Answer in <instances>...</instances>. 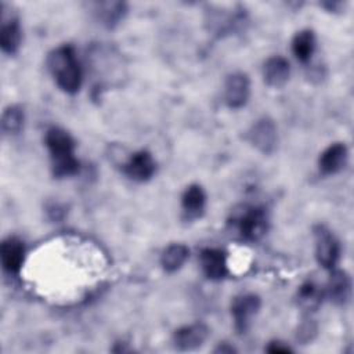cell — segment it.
Segmentation results:
<instances>
[{"instance_id":"1","label":"cell","mask_w":354,"mask_h":354,"mask_svg":"<svg viewBox=\"0 0 354 354\" xmlns=\"http://www.w3.org/2000/svg\"><path fill=\"white\" fill-rule=\"evenodd\" d=\"M47 68L55 84L66 94H76L83 83V71L76 51L71 44H62L47 55Z\"/></svg>"},{"instance_id":"2","label":"cell","mask_w":354,"mask_h":354,"mask_svg":"<svg viewBox=\"0 0 354 354\" xmlns=\"http://www.w3.org/2000/svg\"><path fill=\"white\" fill-rule=\"evenodd\" d=\"M44 142L50 153L54 177L64 178L79 173L80 162L75 156V141L66 130L61 127L48 129L44 136Z\"/></svg>"},{"instance_id":"3","label":"cell","mask_w":354,"mask_h":354,"mask_svg":"<svg viewBox=\"0 0 354 354\" xmlns=\"http://www.w3.org/2000/svg\"><path fill=\"white\" fill-rule=\"evenodd\" d=\"M230 223L242 241L256 242L266 235L270 218L263 206L243 205L232 213Z\"/></svg>"},{"instance_id":"4","label":"cell","mask_w":354,"mask_h":354,"mask_svg":"<svg viewBox=\"0 0 354 354\" xmlns=\"http://www.w3.org/2000/svg\"><path fill=\"white\" fill-rule=\"evenodd\" d=\"M315 242V259L325 270L336 268L340 259V243L335 234L324 224H317L313 228Z\"/></svg>"},{"instance_id":"5","label":"cell","mask_w":354,"mask_h":354,"mask_svg":"<svg viewBox=\"0 0 354 354\" xmlns=\"http://www.w3.org/2000/svg\"><path fill=\"white\" fill-rule=\"evenodd\" d=\"M246 138L259 152L264 155L272 153L278 142V131L275 122L268 116L257 119L248 130Z\"/></svg>"},{"instance_id":"6","label":"cell","mask_w":354,"mask_h":354,"mask_svg":"<svg viewBox=\"0 0 354 354\" xmlns=\"http://www.w3.org/2000/svg\"><path fill=\"white\" fill-rule=\"evenodd\" d=\"M261 307V299L254 293H242L234 297L231 303V317L238 333H246L253 317Z\"/></svg>"},{"instance_id":"7","label":"cell","mask_w":354,"mask_h":354,"mask_svg":"<svg viewBox=\"0 0 354 354\" xmlns=\"http://www.w3.org/2000/svg\"><path fill=\"white\" fill-rule=\"evenodd\" d=\"M250 97V79L243 72H234L225 77L223 98L228 108L239 109L246 105Z\"/></svg>"},{"instance_id":"8","label":"cell","mask_w":354,"mask_h":354,"mask_svg":"<svg viewBox=\"0 0 354 354\" xmlns=\"http://www.w3.org/2000/svg\"><path fill=\"white\" fill-rule=\"evenodd\" d=\"M123 173L133 181H149L156 173V162L151 152L141 149L131 153L123 163Z\"/></svg>"},{"instance_id":"9","label":"cell","mask_w":354,"mask_h":354,"mask_svg":"<svg viewBox=\"0 0 354 354\" xmlns=\"http://www.w3.org/2000/svg\"><path fill=\"white\" fill-rule=\"evenodd\" d=\"M209 336V328L202 322H194L178 328L173 333V344L178 351H194L199 348Z\"/></svg>"},{"instance_id":"10","label":"cell","mask_w":354,"mask_h":354,"mask_svg":"<svg viewBox=\"0 0 354 354\" xmlns=\"http://www.w3.org/2000/svg\"><path fill=\"white\" fill-rule=\"evenodd\" d=\"M3 270L8 274H18L25 261V245L17 236H7L0 246Z\"/></svg>"},{"instance_id":"11","label":"cell","mask_w":354,"mask_h":354,"mask_svg":"<svg viewBox=\"0 0 354 354\" xmlns=\"http://www.w3.org/2000/svg\"><path fill=\"white\" fill-rule=\"evenodd\" d=\"M202 271L207 279L220 281L228 274L227 254L221 249L206 248L199 254Z\"/></svg>"},{"instance_id":"12","label":"cell","mask_w":354,"mask_h":354,"mask_svg":"<svg viewBox=\"0 0 354 354\" xmlns=\"http://www.w3.org/2000/svg\"><path fill=\"white\" fill-rule=\"evenodd\" d=\"M348 160V149L344 142H333L325 148L318 158V169L322 174L330 176L342 171Z\"/></svg>"},{"instance_id":"13","label":"cell","mask_w":354,"mask_h":354,"mask_svg":"<svg viewBox=\"0 0 354 354\" xmlns=\"http://www.w3.org/2000/svg\"><path fill=\"white\" fill-rule=\"evenodd\" d=\"M263 79L264 83L272 88L283 87L290 76V64L282 55H272L263 64Z\"/></svg>"},{"instance_id":"14","label":"cell","mask_w":354,"mask_h":354,"mask_svg":"<svg viewBox=\"0 0 354 354\" xmlns=\"http://www.w3.org/2000/svg\"><path fill=\"white\" fill-rule=\"evenodd\" d=\"M325 296L336 306H344L351 297V278L343 270H330L325 288Z\"/></svg>"},{"instance_id":"15","label":"cell","mask_w":354,"mask_h":354,"mask_svg":"<svg viewBox=\"0 0 354 354\" xmlns=\"http://www.w3.org/2000/svg\"><path fill=\"white\" fill-rule=\"evenodd\" d=\"M22 40V30L19 19L15 15H6L1 12V26H0V47L4 54L12 55L18 51Z\"/></svg>"},{"instance_id":"16","label":"cell","mask_w":354,"mask_h":354,"mask_svg":"<svg viewBox=\"0 0 354 354\" xmlns=\"http://www.w3.org/2000/svg\"><path fill=\"white\" fill-rule=\"evenodd\" d=\"M181 209L187 220L202 217L206 209V192L199 184L188 185L181 195Z\"/></svg>"},{"instance_id":"17","label":"cell","mask_w":354,"mask_h":354,"mask_svg":"<svg viewBox=\"0 0 354 354\" xmlns=\"http://www.w3.org/2000/svg\"><path fill=\"white\" fill-rule=\"evenodd\" d=\"M95 18L108 29L115 28L127 14V6L123 1H100L94 3Z\"/></svg>"},{"instance_id":"18","label":"cell","mask_w":354,"mask_h":354,"mask_svg":"<svg viewBox=\"0 0 354 354\" xmlns=\"http://www.w3.org/2000/svg\"><path fill=\"white\" fill-rule=\"evenodd\" d=\"M317 48L315 33L311 29H303L297 32L292 39V53L301 64L310 62Z\"/></svg>"},{"instance_id":"19","label":"cell","mask_w":354,"mask_h":354,"mask_svg":"<svg viewBox=\"0 0 354 354\" xmlns=\"http://www.w3.org/2000/svg\"><path fill=\"white\" fill-rule=\"evenodd\" d=\"M189 257V249L183 243H171L160 254V266L166 272L178 271Z\"/></svg>"},{"instance_id":"20","label":"cell","mask_w":354,"mask_h":354,"mask_svg":"<svg viewBox=\"0 0 354 354\" xmlns=\"http://www.w3.org/2000/svg\"><path fill=\"white\" fill-rule=\"evenodd\" d=\"M325 297V289L313 281H306L299 286L297 303L306 311H315Z\"/></svg>"},{"instance_id":"21","label":"cell","mask_w":354,"mask_h":354,"mask_svg":"<svg viewBox=\"0 0 354 354\" xmlns=\"http://www.w3.org/2000/svg\"><path fill=\"white\" fill-rule=\"evenodd\" d=\"M25 123V113L19 105H8L1 115V130L4 134L14 136L21 133Z\"/></svg>"},{"instance_id":"22","label":"cell","mask_w":354,"mask_h":354,"mask_svg":"<svg viewBox=\"0 0 354 354\" xmlns=\"http://www.w3.org/2000/svg\"><path fill=\"white\" fill-rule=\"evenodd\" d=\"M317 335V324L307 318L304 319L299 328H297V332H296V340L300 342L301 344H308Z\"/></svg>"},{"instance_id":"23","label":"cell","mask_w":354,"mask_h":354,"mask_svg":"<svg viewBox=\"0 0 354 354\" xmlns=\"http://www.w3.org/2000/svg\"><path fill=\"white\" fill-rule=\"evenodd\" d=\"M266 351L267 353H271V354H288V353H292L293 350L285 344L283 342H279V340H272L268 343V346L266 347Z\"/></svg>"},{"instance_id":"24","label":"cell","mask_w":354,"mask_h":354,"mask_svg":"<svg viewBox=\"0 0 354 354\" xmlns=\"http://www.w3.org/2000/svg\"><path fill=\"white\" fill-rule=\"evenodd\" d=\"M236 348H234L232 346H230L228 343H220L216 348H214V353H221V354H231V353H235Z\"/></svg>"}]
</instances>
